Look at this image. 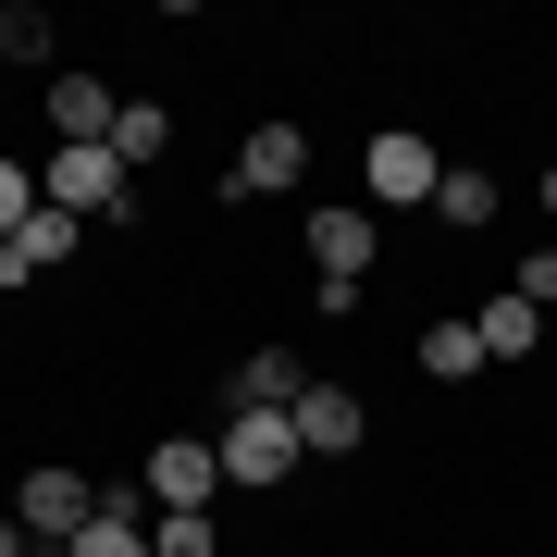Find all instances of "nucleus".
Segmentation results:
<instances>
[{
    "label": "nucleus",
    "instance_id": "f257e3e1",
    "mask_svg": "<svg viewBox=\"0 0 557 557\" xmlns=\"http://www.w3.org/2000/svg\"><path fill=\"white\" fill-rule=\"evenodd\" d=\"M223 483H236V496H273V483H298V421H285V409H236V421H223Z\"/></svg>",
    "mask_w": 557,
    "mask_h": 557
},
{
    "label": "nucleus",
    "instance_id": "f03ea898",
    "mask_svg": "<svg viewBox=\"0 0 557 557\" xmlns=\"http://www.w3.org/2000/svg\"><path fill=\"white\" fill-rule=\"evenodd\" d=\"M38 199L75 211V223H124V211H137V174H124L112 149H50L38 161Z\"/></svg>",
    "mask_w": 557,
    "mask_h": 557
},
{
    "label": "nucleus",
    "instance_id": "7ed1b4c3",
    "mask_svg": "<svg viewBox=\"0 0 557 557\" xmlns=\"http://www.w3.org/2000/svg\"><path fill=\"white\" fill-rule=\"evenodd\" d=\"M359 186H372V211H434L446 149H434V137H409V124H384V137L359 149Z\"/></svg>",
    "mask_w": 557,
    "mask_h": 557
},
{
    "label": "nucleus",
    "instance_id": "20e7f679",
    "mask_svg": "<svg viewBox=\"0 0 557 557\" xmlns=\"http://www.w3.org/2000/svg\"><path fill=\"white\" fill-rule=\"evenodd\" d=\"M13 520H25V545H75L87 520H100V483L62 471V458H38V471L13 483Z\"/></svg>",
    "mask_w": 557,
    "mask_h": 557
},
{
    "label": "nucleus",
    "instance_id": "39448f33",
    "mask_svg": "<svg viewBox=\"0 0 557 557\" xmlns=\"http://www.w3.org/2000/svg\"><path fill=\"white\" fill-rule=\"evenodd\" d=\"M298 236H310V285H372V248H384V223L359 211V199H322V211L298 223Z\"/></svg>",
    "mask_w": 557,
    "mask_h": 557
},
{
    "label": "nucleus",
    "instance_id": "423d86ee",
    "mask_svg": "<svg viewBox=\"0 0 557 557\" xmlns=\"http://www.w3.org/2000/svg\"><path fill=\"white\" fill-rule=\"evenodd\" d=\"M298 174H310V137H298V124H248L236 161H223V199H285Z\"/></svg>",
    "mask_w": 557,
    "mask_h": 557
},
{
    "label": "nucleus",
    "instance_id": "0eeeda50",
    "mask_svg": "<svg viewBox=\"0 0 557 557\" xmlns=\"http://www.w3.org/2000/svg\"><path fill=\"white\" fill-rule=\"evenodd\" d=\"M285 421H298L310 458H359V446H372V397H359V384H322V372H310V397L285 409Z\"/></svg>",
    "mask_w": 557,
    "mask_h": 557
},
{
    "label": "nucleus",
    "instance_id": "6e6552de",
    "mask_svg": "<svg viewBox=\"0 0 557 557\" xmlns=\"http://www.w3.org/2000/svg\"><path fill=\"white\" fill-rule=\"evenodd\" d=\"M298 397H310V359L285 347V335H260L236 372H223V409H298Z\"/></svg>",
    "mask_w": 557,
    "mask_h": 557
},
{
    "label": "nucleus",
    "instance_id": "1a4fd4ad",
    "mask_svg": "<svg viewBox=\"0 0 557 557\" xmlns=\"http://www.w3.org/2000/svg\"><path fill=\"white\" fill-rule=\"evenodd\" d=\"M112 124H124V100H112L100 75L62 62V75H50V149H112Z\"/></svg>",
    "mask_w": 557,
    "mask_h": 557
},
{
    "label": "nucleus",
    "instance_id": "9d476101",
    "mask_svg": "<svg viewBox=\"0 0 557 557\" xmlns=\"http://www.w3.org/2000/svg\"><path fill=\"white\" fill-rule=\"evenodd\" d=\"M149 496H161V508H211V496H223V446H211V434H161V446H149Z\"/></svg>",
    "mask_w": 557,
    "mask_h": 557
},
{
    "label": "nucleus",
    "instance_id": "9b49d317",
    "mask_svg": "<svg viewBox=\"0 0 557 557\" xmlns=\"http://www.w3.org/2000/svg\"><path fill=\"white\" fill-rule=\"evenodd\" d=\"M75 236H87L75 211H38L25 236H0V285H38V273H62V260H75Z\"/></svg>",
    "mask_w": 557,
    "mask_h": 557
},
{
    "label": "nucleus",
    "instance_id": "f8f14e48",
    "mask_svg": "<svg viewBox=\"0 0 557 557\" xmlns=\"http://www.w3.org/2000/svg\"><path fill=\"white\" fill-rule=\"evenodd\" d=\"M496 211H508V186L483 174V161H446V186H434V223H446V236H483Z\"/></svg>",
    "mask_w": 557,
    "mask_h": 557
},
{
    "label": "nucleus",
    "instance_id": "ddd939ff",
    "mask_svg": "<svg viewBox=\"0 0 557 557\" xmlns=\"http://www.w3.org/2000/svg\"><path fill=\"white\" fill-rule=\"evenodd\" d=\"M471 335H483V359H533V347L557 335V322H545L533 298H508V285H496V298H483V310H471Z\"/></svg>",
    "mask_w": 557,
    "mask_h": 557
},
{
    "label": "nucleus",
    "instance_id": "4468645a",
    "mask_svg": "<svg viewBox=\"0 0 557 557\" xmlns=\"http://www.w3.org/2000/svg\"><path fill=\"white\" fill-rule=\"evenodd\" d=\"M421 372H434V384H483V372H496L483 335H471V310H458V322H421Z\"/></svg>",
    "mask_w": 557,
    "mask_h": 557
},
{
    "label": "nucleus",
    "instance_id": "2eb2a0df",
    "mask_svg": "<svg viewBox=\"0 0 557 557\" xmlns=\"http://www.w3.org/2000/svg\"><path fill=\"white\" fill-rule=\"evenodd\" d=\"M62 557H149V520H137V496H112V483H100V520H87V533L62 545Z\"/></svg>",
    "mask_w": 557,
    "mask_h": 557
},
{
    "label": "nucleus",
    "instance_id": "dca6fc26",
    "mask_svg": "<svg viewBox=\"0 0 557 557\" xmlns=\"http://www.w3.org/2000/svg\"><path fill=\"white\" fill-rule=\"evenodd\" d=\"M112 161H124V174L174 161V112H161V100H124V124H112Z\"/></svg>",
    "mask_w": 557,
    "mask_h": 557
},
{
    "label": "nucleus",
    "instance_id": "f3484780",
    "mask_svg": "<svg viewBox=\"0 0 557 557\" xmlns=\"http://www.w3.org/2000/svg\"><path fill=\"white\" fill-rule=\"evenodd\" d=\"M149 557H223V520L211 508H161L149 520Z\"/></svg>",
    "mask_w": 557,
    "mask_h": 557
},
{
    "label": "nucleus",
    "instance_id": "a211bd4d",
    "mask_svg": "<svg viewBox=\"0 0 557 557\" xmlns=\"http://www.w3.org/2000/svg\"><path fill=\"white\" fill-rule=\"evenodd\" d=\"M38 211H50V199H38V161H13V149H0V236H25Z\"/></svg>",
    "mask_w": 557,
    "mask_h": 557
},
{
    "label": "nucleus",
    "instance_id": "6ab92c4d",
    "mask_svg": "<svg viewBox=\"0 0 557 557\" xmlns=\"http://www.w3.org/2000/svg\"><path fill=\"white\" fill-rule=\"evenodd\" d=\"M508 298H533V310L557 322V236H545V248H520V273H508Z\"/></svg>",
    "mask_w": 557,
    "mask_h": 557
},
{
    "label": "nucleus",
    "instance_id": "aec40b11",
    "mask_svg": "<svg viewBox=\"0 0 557 557\" xmlns=\"http://www.w3.org/2000/svg\"><path fill=\"white\" fill-rule=\"evenodd\" d=\"M0 62H50V13H0Z\"/></svg>",
    "mask_w": 557,
    "mask_h": 557
},
{
    "label": "nucleus",
    "instance_id": "412c9836",
    "mask_svg": "<svg viewBox=\"0 0 557 557\" xmlns=\"http://www.w3.org/2000/svg\"><path fill=\"white\" fill-rule=\"evenodd\" d=\"M545 223H557V161H545Z\"/></svg>",
    "mask_w": 557,
    "mask_h": 557
},
{
    "label": "nucleus",
    "instance_id": "4be33fe9",
    "mask_svg": "<svg viewBox=\"0 0 557 557\" xmlns=\"http://www.w3.org/2000/svg\"><path fill=\"white\" fill-rule=\"evenodd\" d=\"M0 557H25V545H13V533H0Z\"/></svg>",
    "mask_w": 557,
    "mask_h": 557
},
{
    "label": "nucleus",
    "instance_id": "5701e85b",
    "mask_svg": "<svg viewBox=\"0 0 557 557\" xmlns=\"http://www.w3.org/2000/svg\"><path fill=\"white\" fill-rule=\"evenodd\" d=\"M25 557H62V545H25Z\"/></svg>",
    "mask_w": 557,
    "mask_h": 557
}]
</instances>
